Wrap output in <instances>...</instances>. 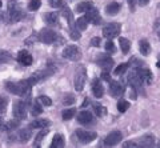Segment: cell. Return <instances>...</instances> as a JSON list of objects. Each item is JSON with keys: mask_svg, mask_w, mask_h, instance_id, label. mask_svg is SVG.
Segmentation results:
<instances>
[{"mask_svg": "<svg viewBox=\"0 0 160 148\" xmlns=\"http://www.w3.org/2000/svg\"><path fill=\"white\" fill-rule=\"evenodd\" d=\"M23 16V12L15 3H9V7H8V12L4 15V19L8 24H12V23H16L19 22Z\"/></svg>", "mask_w": 160, "mask_h": 148, "instance_id": "obj_1", "label": "cell"}, {"mask_svg": "<svg viewBox=\"0 0 160 148\" xmlns=\"http://www.w3.org/2000/svg\"><path fill=\"white\" fill-rule=\"evenodd\" d=\"M86 79H87V71L84 66H79L75 71V79H73V83H75V90L78 92L83 91L84 84H86Z\"/></svg>", "mask_w": 160, "mask_h": 148, "instance_id": "obj_2", "label": "cell"}, {"mask_svg": "<svg viewBox=\"0 0 160 148\" xmlns=\"http://www.w3.org/2000/svg\"><path fill=\"white\" fill-rule=\"evenodd\" d=\"M63 57L67 59V60H71V62H76L79 60L80 57H82V52H80V49L78 46H68L64 48L63 51Z\"/></svg>", "mask_w": 160, "mask_h": 148, "instance_id": "obj_3", "label": "cell"}, {"mask_svg": "<svg viewBox=\"0 0 160 148\" xmlns=\"http://www.w3.org/2000/svg\"><path fill=\"white\" fill-rule=\"evenodd\" d=\"M39 40L44 44H53L59 40L58 33L53 32L52 29H42L39 33Z\"/></svg>", "mask_w": 160, "mask_h": 148, "instance_id": "obj_4", "label": "cell"}, {"mask_svg": "<svg viewBox=\"0 0 160 148\" xmlns=\"http://www.w3.org/2000/svg\"><path fill=\"white\" fill-rule=\"evenodd\" d=\"M75 135H76L78 140L80 143H83V144H88V143L93 141L98 137L96 132H91V131H86V130H78L75 132Z\"/></svg>", "mask_w": 160, "mask_h": 148, "instance_id": "obj_5", "label": "cell"}, {"mask_svg": "<svg viewBox=\"0 0 160 148\" xmlns=\"http://www.w3.org/2000/svg\"><path fill=\"white\" fill-rule=\"evenodd\" d=\"M120 33V24L119 23H109L103 28V35L107 39L118 37Z\"/></svg>", "mask_w": 160, "mask_h": 148, "instance_id": "obj_6", "label": "cell"}, {"mask_svg": "<svg viewBox=\"0 0 160 148\" xmlns=\"http://www.w3.org/2000/svg\"><path fill=\"white\" fill-rule=\"evenodd\" d=\"M13 116L19 120L27 117V104L24 101H16L13 104Z\"/></svg>", "mask_w": 160, "mask_h": 148, "instance_id": "obj_7", "label": "cell"}, {"mask_svg": "<svg viewBox=\"0 0 160 148\" xmlns=\"http://www.w3.org/2000/svg\"><path fill=\"white\" fill-rule=\"evenodd\" d=\"M122 140H123V134L116 130V131H112L111 134L107 135V137L104 139V144L108 146V147H112V146L119 144Z\"/></svg>", "mask_w": 160, "mask_h": 148, "instance_id": "obj_8", "label": "cell"}, {"mask_svg": "<svg viewBox=\"0 0 160 148\" xmlns=\"http://www.w3.org/2000/svg\"><path fill=\"white\" fill-rule=\"evenodd\" d=\"M96 63L103 71H109L113 67V59L108 55H100L96 59Z\"/></svg>", "mask_w": 160, "mask_h": 148, "instance_id": "obj_9", "label": "cell"}, {"mask_svg": "<svg viewBox=\"0 0 160 148\" xmlns=\"http://www.w3.org/2000/svg\"><path fill=\"white\" fill-rule=\"evenodd\" d=\"M138 73L139 79L142 80L143 84H151L152 83V72L148 70V68H138L135 70Z\"/></svg>", "mask_w": 160, "mask_h": 148, "instance_id": "obj_10", "label": "cell"}, {"mask_svg": "<svg viewBox=\"0 0 160 148\" xmlns=\"http://www.w3.org/2000/svg\"><path fill=\"white\" fill-rule=\"evenodd\" d=\"M86 19L88 20V23H93V24H100L102 23V17H100V13L96 8H89L86 11Z\"/></svg>", "mask_w": 160, "mask_h": 148, "instance_id": "obj_11", "label": "cell"}, {"mask_svg": "<svg viewBox=\"0 0 160 148\" xmlns=\"http://www.w3.org/2000/svg\"><path fill=\"white\" fill-rule=\"evenodd\" d=\"M109 93L113 97H120L124 93V86L118 81H109Z\"/></svg>", "mask_w": 160, "mask_h": 148, "instance_id": "obj_12", "label": "cell"}, {"mask_svg": "<svg viewBox=\"0 0 160 148\" xmlns=\"http://www.w3.org/2000/svg\"><path fill=\"white\" fill-rule=\"evenodd\" d=\"M78 121L80 123V124H84V126L91 124V123L93 121V116L89 111H82L78 115Z\"/></svg>", "mask_w": 160, "mask_h": 148, "instance_id": "obj_13", "label": "cell"}, {"mask_svg": "<svg viewBox=\"0 0 160 148\" xmlns=\"http://www.w3.org/2000/svg\"><path fill=\"white\" fill-rule=\"evenodd\" d=\"M92 92H93L95 97H98V99H100L104 95V88L99 79H93L92 80Z\"/></svg>", "mask_w": 160, "mask_h": 148, "instance_id": "obj_14", "label": "cell"}, {"mask_svg": "<svg viewBox=\"0 0 160 148\" xmlns=\"http://www.w3.org/2000/svg\"><path fill=\"white\" fill-rule=\"evenodd\" d=\"M18 62L20 64H23V66H31L32 62H33V59H32L31 55H29V52H27V51H20L18 53Z\"/></svg>", "mask_w": 160, "mask_h": 148, "instance_id": "obj_15", "label": "cell"}, {"mask_svg": "<svg viewBox=\"0 0 160 148\" xmlns=\"http://www.w3.org/2000/svg\"><path fill=\"white\" fill-rule=\"evenodd\" d=\"M6 88H7V90L11 92V93H13V95L24 96L23 88H22V86H20L19 83H11V81H8V83H6Z\"/></svg>", "mask_w": 160, "mask_h": 148, "instance_id": "obj_16", "label": "cell"}, {"mask_svg": "<svg viewBox=\"0 0 160 148\" xmlns=\"http://www.w3.org/2000/svg\"><path fill=\"white\" fill-rule=\"evenodd\" d=\"M128 81L131 83L132 88H135V90H140V87L143 86V83H142V80L139 79L136 71H132L131 73H129V76H128Z\"/></svg>", "mask_w": 160, "mask_h": 148, "instance_id": "obj_17", "label": "cell"}, {"mask_svg": "<svg viewBox=\"0 0 160 148\" xmlns=\"http://www.w3.org/2000/svg\"><path fill=\"white\" fill-rule=\"evenodd\" d=\"M155 144V137L152 135H144L142 139H140L139 144L140 147H152Z\"/></svg>", "mask_w": 160, "mask_h": 148, "instance_id": "obj_18", "label": "cell"}, {"mask_svg": "<svg viewBox=\"0 0 160 148\" xmlns=\"http://www.w3.org/2000/svg\"><path fill=\"white\" fill-rule=\"evenodd\" d=\"M139 49H140V53L142 55H149V52H151V46H149L148 40H146V39H143V40L139 42Z\"/></svg>", "mask_w": 160, "mask_h": 148, "instance_id": "obj_19", "label": "cell"}, {"mask_svg": "<svg viewBox=\"0 0 160 148\" xmlns=\"http://www.w3.org/2000/svg\"><path fill=\"white\" fill-rule=\"evenodd\" d=\"M63 147H64V137H63V135L56 134L52 139L51 148H63Z\"/></svg>", "mask_w": 160, "mask_h": 148, "instance_id": "obj_20", "label": "cell"}, {"mask_svg": "<svg viewBox=\"0 0 160 148\" xmlns=\"http://www.w3.org/2000/svg\"><path fill=\"white\" fill-rule=\"evenodd\" d=\"M106 12L107 15H109V16H113V15H118L120 12V4L119 3H111L108 4V6L106 7Z\"/></svg>", "mask_w": 160, "mask_h": 148, "instance_id": "obj_21", "label": "cell"}, {"mask_svg": "<svg viewBox=\"0 0 160 148\" xmlns=\"http://www.w3.org/2000/svg\"><path fill=\"white\" fill-rule=\"evenodd\" d=\"M49 124H51V123L47 119H38L31 123V128H40V130H43V128H47Z\"/></svg>", "mask_w": 160, "mask_h": 148, "instance_id": "obj_22", "label": "cell"}, {"mask_svg": "<svg viewBox=\"0 0 160 148\" xmlns=\"http://www.w3.org/2000/svg\"><path fill=\"white\" fill-rule=\"evenodd\" d=\"M93 7V4H92V2H88V0H84V2H80L78 6H76V12H86L87 9H89V8H92Z\"/></svg>", "mask_w": 160, "mask_h": 148, "instance_id": "obj_23", "label": "cell"}, {"mask_svg": "<svg viewBox=\"0 0 160 148\" xmlns=\"http://www.w3.org/2000/svg\"><path fill=\"white\" fill-rule=\"evenodd\" d=\"M92 107H93V111H95V113H96V116L102 117V116H106V115H107V108H106V107H103L102 104L93 103Z\"/></svg>", "mask_w": 160, "mask_h": 148, "instance_id": "obj_24", "label": "cell"}, {"mask_svg": "<svg viewBox=\"0 0 160 148\" xmlns=\"http://www.w3.org/2000/svg\"><path fill=\"white\" fill-rule=\"evenodd\" d=\"M119 44H120V48H122V52H123V53H128V52H129V48H131V43H129L128 39L120 37V39H119Z\"/></svg>", "mask_w": 160, "mask_h": 148, "instance_id": "obj_25", "label": "cell"}, {"mask_svg": "<svg viewBox=\"0 0 160 148\" xmlns=\"http://www.w3.org/2000/svg\"><path fill=\"white\" fill-rule=\"evenodd\" d=\"M59 20V13L58 12H49L47 16H46V22L51 26H56Z\"/></svg>", "mask_w": 160, "mask_h": 148, "instance_id": "obj_26", "label": "cell"}, {"mask_svg": "<svg viewBox=\"0 0 160 148\" xmlns=\"http://www.w3.org/2000/svg\"><path fill=\"white\" fill-rule=\"evenodd\" d=\"M62 13H63V16L67 19V22H68V24H69V27L73 26V13H72L71 9H69L68 7H64Z\"/></svg>", "mask_w": 160, "mask_h": 148, "instance_id": "obj_27", "label": "cell"}, {"mask_svg": "<svg viewBox=\"0 0 160 148\" xmlns=\"http://www.w3.org/2000/svg\"><path fill=\"white\" fill-rule=\"evenodd\" d=\"M75 27H76L79 31H84V29H87V27H88V20L86 19V16L79 17L78 20H76V24H75Z\"/></svg>", "mask_w": 160, "mask_h": 148, "instance_id": "obj_28", "label": "cell"}, {"mask_svg": "<svg viewBox=\"0 0 160 148\" xmlns=\"http://www.w3.org/2000/svg\"><path fill=\"white\" fill-rule=\"evenodd\" d=\"M31 135H32V131L29 130V128H24V130H20V132H19V137L22 141H27L29 137H31Z\"/></svg>", "mask_w": 160, "mask_h": 148, "instance_id": "obj_29", "label": "cell"}, {"mask_svg": "<svg viewBox=\"0 0 160 148\" xmlns=\"http://www.w3.org/2000/svg\"><path fill=\"white\" fill-rule=\"evenodd\" d=\"M128 70V63H122L120 66H118L116 68H115V71H113V73L116 76H119V75H123L124 72H126Z\"/></svg>", "mask_w": 160, "mask_h": 148, "instance_id": "obj_30", "label": "cell"}, {"mask_svg": "<svg viewBox=\"0 0 160 148\" xmlns=\"http://www.w3.org/2000/svg\"><path fill=\"white\" fill-rule=\"evenodd\" d=\"M128 108H129V103H128L127 100L122 99V100H119V101H118V110H119V112L124 113V112L128 110Z\"/></svg>", "mask_w": 160, "mask_h": 148, "instance_id": "obj_31", "label": "cell"}, {"mask_svg": "<svg viewBox=\"0 0 160 148\" xmlns=\"http://www.w3.org/2000/svg\"><path fill=\"white\" fill-rule=\"evenodd\" d=\"M31 112H32L33 116H38V115H40V113L43 112V108H42V104H40V101H35V103H33Z\"/></svg>", "mask_w": 160, "mask_h": 148, "instance_id": "obj_32", "label": "cell"}, {"mask_svg": "<svg viewBox=\"0 0 160 148\" xmlns=\"http://www.w3.org/2000/svg\"><path fill=\"white\" fill-rule=\"evenodd\" d=\"M75 108H68V110H64L63 113H62V116H63V119L64 120H69V119H72V117L75 116Z\"/></svg>", "mask_w": 160, "mask_h": 148, "instance_id": "obj_33", "label": "cell"}, {"mask_svg": "<svg viewBox=\"0 0 160 148\" xmlns=\"http://www.w3.org/2000/svg\"><path fill=\"white\" fill-rule=\"evenodd\" d=\"M69 36H71L72 40H79V39H80V31L76 27L71 26V27H69Z\"/></svg>", "mask_w": 160, "mask_h": 148, "instance_id": "obj_34", "label": "cell"}, {"mask_svg": "<svg viewBox=\"0 0 160 148\" xmlns=\"http://www.w3.org/2000/svg\"><path fill=\"white\" fill-rule=\"evenodd\" d=\"M40 6H42V2H40V0H31L28 4V8L31 9V11H38L40 8Z\"/></svg>", "mask_w": 160, "mask_h": 148, "instance_id": "obj_35", "label": "cell"}, {"mask_svg": "<svg viewBox=\"0 0 160 148\" xmlns=\"http://www.w3.org/2000/svg\"><path fill=\"white\" fill-rule=\"evenodd\" d=\"M7 106H8V99L0 96V113H4V112H6Z\"/></svg>", "mask_w": 160, "mask_h": 148, "instance_id": "obj_36", "label": "cell"}, {"mask_svg": "<svg viewBox=\"0 0 160 148\" xmlns=\"http://www.w3.org/2000/svg\"><path fill=\"white\" fill-rule=\"evenodd\" d=\"M47 134H48V130H44V128H43V131H40L39 134L36 135V141H35V146H39V144H40V141L43 140V137L46 136Z\"/></svg>", "mask_w": 160, "mask_h": 148, "instance_id": "obj_37", "label": "cell"}, {"mask_svg": "<svg viewBox=\"0 0 160 148\" xmlns=\"http://www.w3.org/2000/svg\"><path fill=\"white\" fill-rule=\"evenodd\" d=\"M39 101L42 103L43 106H47V107L52 104V100H51V99H49L48 96H46V95H42V96H40V97H39Z\"/></svg>", "mask_w": 160, "mask_h": 148, "instance_id": "obj_38", "label": "cell"}, {"mask_svg": "<svg viewBox=\"0 0 160 148\" xmlns=\"http://www.w3.org/2000/svg\"><path fill=\"white\" fill-rule=\"evenodd\" d=\"M106 51H107V52H109V53H113L115 51H116V47H115L113 42L108 40V42L106 43Z\"/></svg>", "mask_w": 160, "mask_h": 148, "instance_id": "obj_39", "label": "cell"}, {"mask_svg": "<svg viewBox=\"0 0 160 148\" xmlns=\"http://www.w3.org/2000/svg\"><path fill=\"white\" fill-rule=\"evenodd\" d=\"M63 103L66 106H69V104H73L75 103V96L73 95H67L66 97H64V100H63Z\"/></svg>", "mask_w": 160, "mask_h": 148, "instance_id": "obj_40", "label": "cell"}, {"mask_svg": "<svg viewBox=\"0 0 160 148\" xmlns=\"http://www.w3.org/2000/svg\"><path fill=\"white\" fill-rule=\"evenodd\" d=\"M19 126V121L18 120H12V121H9L8 124L4 126V128H9V130H13V128H16Z\"/></svg>", "mask_w": 160, "mask_h": 148, "instance_id": "obj_41", "label": "cell"}, {"mask_svg": "<svg viewBox=\"0 0 160 148\" xmlns=\"http://www.w3.org/2000/svg\"><path fill=\"white\" fill-rule=\"evenodd\" d=\"M49 4H51V7H53V8H59V7H62L63 2L62 0H49Z\"/></svg>", "mask_w": 160, "mask_h": 148, "instance_id": "obj_42", "label": "cell"}, {"mask_svg": "<svg viewBox=\"0 0 160 148\" xmlns=\"http://www.w3.org/2000/svg\"><path fill=\"white\" fill-rule=\"evenodd\" d=\"M100 44H102V40H100V37H93V39H91V46L99 47Z\"/></svg>", "mask_w": 160, "mask_h": 148, "instance_id": "obj_43", "label": "cell"}, {"mask_svg": "<svg viewBox=\"0 0 160 148\" xmlns=\"http://www.w3.org/2000/svg\"><path fill=\"white\" fill-rule=\"evenodd\" d=\"M127 3L129 6V11L133 12V9H135V0H127Z\"/></svg>", "mask_w": 160, "mask_h": 148, "instance_id": "obj_44", "label": "cell"}, {"mask_svg": "<svg viewBox=\"0 0 160 148\" xmlns=\"http://www.w3.org/2000/svg\"><path fill=\"white\" fill-rule=\"evenodd\" d=\"M123 147H138V144L135 141H126L123 143Z\"/></svg>", "mask_w": 160, "mask_h": 148, "instance_id": "obj_45", "label": "cell"}, {"mask_svg": "<svg viewBox=\"0 0 160 148\" xmlns=\"http://www.w3.org/2000/svg\"><path fill=\"white\" fill-rule=\"evenodd\" d=\"M102 76H103V79H104V80H107V81H109V75H108V71H104Z\"/></svg>", "mask_w": 160, "mask_h": 148, "instance_id": "obj_46", "label": "cell"}, {"mask_svg": "<svg viewBox=\"0 0 160 148\" xmlns=\"http://www.w3.org/2000/svg\"><path fill=\"white\" fill-rule=\"evenodd\" d=\"M148 3H149V0H139V4H140V6H147Z\"/></svg>", "mask_w": 160, "mask_h": 148, "instance_id": "obj_47", "label": "cell"}, {"mask_svg": "<svg viewBox=\"0 0 160 148\" xmlns=\"http://www.w3.org/2000/svg\"><path fill=\"white\" fill-rule=\"evenodd\" d=\"M3 128H4V123H3V119L0 117V130H3Z\"/></svg>", "mask_w": 160, "mask_h": 148, "instance_id": "obj_48", "label": "cell"}, {"mask_svg": "<svg viewBox=\"0 0 160 148\" xmlns=\"http://www.w3.org/2000/svg\"><path fill=\"white\" fill-rule=\"evenodd\" d=\"M158 67L160 68V56H159V60H158Z\"/></svg>", "mask_w": 160, "mask_h": 148, "instance_id": "obj_49", "label": "cell"}, {"mask_svg": "<svg viewBox=\"0 0 160 148\" xmlns=\"http://www.w3.org/2000/svg\"><path fill=\"white\" fill-rule=\"evenodd\" d=\"M2 6H3V3H2V0H0V8H2Z\"/></svg>", "mask_w": 160, "mask_h": 148, "instance_id": "obj_50", "label": "cell"}, {"mask_svg": "<svg viewBox=\"0 0 160 148\" xmlns=\"http://www.w3.org/2000/svg\"><path fill=\"white\" fill-rule=\"evenodd\" d=\"M159 147H160V143H159Z\"/></svg>", "mask_w": 160, "mask_h": 148, "instance_id": "obj_51", "label": "cell"}]
</instances>
